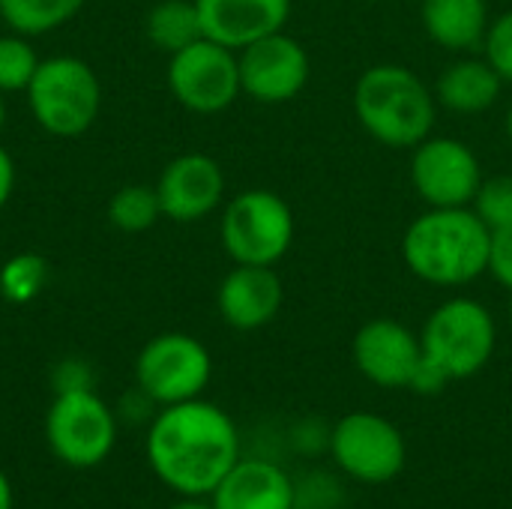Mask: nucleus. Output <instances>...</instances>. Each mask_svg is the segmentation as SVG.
I'll list each match as a JSON object with an SVG mask.
<instances>
[{
  "label": "nucleus",
  "mask_w": 512,
  "mask_h": 509,
  "mask_svg": "<svg viewBox=\"0 0 512 509\" xmlns=\"http://www.w3.org/2000/svg\"><path fill=\"white\" fill-rule=\"evenodd\" d=\"M45 441L63 465L78 471L96 468L117 444V414L96 390L54 393L45 414Z\"/></svg>",
  "instance_id": "7"
},
{
  "label": "nucleus",
  "mask_w": 512,
  "mask_h": 509,
  "mask_svg": "<svg viewBox=\"0 0 512 509\" xmlns=\"http://www.w3.org/2000/svg\"><path fill=\"white\" fill-rule=\"evenodd\" d=\"M483 51H486L483 57L501 75V81L512 84V9L492 18L486 39H483Z\"/></svg>",
  "instance_id": "26"
},
{
  "label": "nucleus",
  "mask_w": 512,
  "mask_h": 509,
  "mask_svg": "<svg viewBox=\"0 0 512 509\" xmlns=\"http://www.w3.org/2000/svg\"><path fill=\"white\" fill-rule=\"evenodd\" d=\"M15 192V159L9 156V150L0 144V210L9 204Z\"/></svg>",
  "instance_id": "30"
},
{
  "label": "nucleus",
  "mask_w": 512,
  "mask_h": 509,
  "mask_svg": "<svg viewBox=\"0 0 512 509\" xmlns=\"http://www.w3.org/2000/svg\"><path fill=\"white\" fill-rule=\"evenodd\" d=\"M243 96L261 105H285L309 84V51L291 33H270L237 51Z\"/></svg>",
  "instance_id": "12"
},
{
  "label": "nucleus",
  "mask_w": 512,
  "mask_h": 509,
  "mask_svg": "<svg viewBox=\"0 0 512 509\" xmlns=\"http://www.w3.org/2000/svg\"><path fill=\"white\" fill-rule=\"evenodd\" d=\"M507 135H510V141H512V105H510V111H507Z\"/></svg>",
  "instance_id": "34"
},
{
  "label": "nucleus",
  "mask_w": 512,
  "mask_h": 509,
  "mask_svg": "<svg viewBox=\"0 0 512 509\" xmlns=\"http://www.w3.org/2000/svg\"><path fill=\"white\" fill-rule=\"evenodd\" d=\"M12 507H15V492H12L9 477L0 471V509H12Z\"/></svg>",
  "instance_id": "31"
},
{
  "label": "nucleus",
  "mask_w": 512,
  "mask_h": 509,
  "mask_svg": "<svg viewBox=\"0 0 512 509\" xmlns=\"http://www.w3.org/2000/svg\"><path fill=\"white\" fill-rule=\"evenodd\" d=\"M147 462L162 486L180 498H210L240 462L234 420L207 399L165 405L147 429Z\"/></svg>",
  "instance_id": "1"
},
{
  "label": "nucleus",
  "mask_w": 512,
  "mask_h": 509,
  "mask_svg": "<svg viewBox=\"0 0 512 509\" xmlns=\"http://www.w3.org/2000/svg\"><path fill=\"white\" fill-rule=\"evenodd\" d=\"M489 273H492L507 291H512V225L492 231Z\"/></svg>",
  "instance_id": "28"
},
{
  "label": "nucleus",
  "mask_w": 512,
  "mask_h": 509,
  "mask_svg": "<svg viewBox=\"0 0 512 509\" xmlns=\"http://www.w3.org/2000/svg\"><path fill=\"white\" fill-rule=\"evenodd\" d=\"M420 21L429 39L447 51L480 48L489 18V0H420Z\"/></svg>",
  "instance_id": "19"
},
{
  "label": "nucleus",
  "mask_w": 512,
  "mask_h": 509,
  "mask_svg": "<svg viewBox=\"0 0 512 509\" xmlns=\"http://www.w3.org/2000/svg\"><path fill=\"white\" fill-rule=\"evenodd\" d=\"M354 117L369 138L393 150H414L432 135L435 90L402 63H375L354 84Z\"/></svg>",
  "instance_id": "3"
},
{
  "label": "nucleus",
  "mask_w": 512,
  "mask_h": 509,
  "mask_svg": "<svg viewBox=\"0 0 512 509\" xmlns=\"http://www.w3.org/2000/svg\"><path fill=\"white\" fill-rule=\"evenodd\" d=\"M213 378L207 345L189 333H159L135 357V387L156 405L198 399Z\"/></svg>",
  "instance_id": "9"
},
{
  "label": "nucleus",
  "mask_w": 512,
  "mask_h": 509,
  "mask_svg": "<svg viewBox=\"0 0 512 509\" xmlns=\"http://www.w3.org/2000/svg\"><path fill=\"white\" fill-rule=\"evenodd\" d=\"M327 450L345 477L366 486L393 483L408 462V444L399 426L372 411H351L336 420Z\"/></svg>",
  "instance_id": "8"
},
{
  "label": "nucleus",
  "mask_w": 512,
  "mask_h": 509,
  "mask_svg": "<svg viewBox=\"0 0 512 509\" xmlns=\"http://www.w3.org/2000/svg\"><path fill=\"white\" fill-rule=\"evenodd\" d=\"M165 78L171 96L192 114H222L243 96L237 51L207 36L171 54Z\"/></svg>",
  "instance_id": "10"
},
{
  "label": "nucleus",
  "mask_w": 512,
  "mask_h": 509,
  "mask_svg": "<svg viewBox=\"0 0 512 509\" xmlns=\"http://www.w3.org/2000/svg\"><path fill=\"white\" fill-rule=\"evenodd\" d=\"M213 509H294V480L267 459H240L210 495Z\"/></svg>",
  "instance_id": "17"
},
{
  "label": "nucleus",
  "mask_w": 512,
  "mask_h": 509,
  "mask_svg": "<svg viewBox=\"0 0 512 509\" xmlns=\"http://www.w3.org/2000/svg\"><path fill=\"white\" fill-rule=\"evenodd\" d=\"M285 300L282 279L273 267L234 264L216 291V309L222 321L240 333H252L267 327Z\"/></svg>",
  "instance_id": "15"
},
{
  "label": "nucleus",
  "mask_w": 512,
  "mask_h": 509,
  "mask_svg": "<svg viewBox=\"0 0 512 509\" xmlns=\"http://www.w3.org/2000/svg\"><path fill=\"white\" fill-rule=\"evenodd\" d=\"M51 279V264L39 252H15L0 264V297L12 306L33 303Z\"/></svg>",
  "instance_id": "22"
},
{
  "label": "nucleus",
  "mask_w": 512,
  "mask_h": 509,
  "mask_svg": "<svg viewBox=\"0 0 512 509\" xmlns=\"http://www.w3.org/2000/svg\"><path fill=\"white\" fill-rule=\"evenodd\" d=\"M24 96L36 126L54 138H78L90 132L102 111L96 69L72 54L45 57Z\"/></svg>",
  "instance_id": "4"
},
{
  "label": "nucleus",
  "mask_w": 512,
  "mask_h": 509,
  "mask_svg": "<svg viewBox=\"0 0 512 509\" xmlns=\"http://www.w3.org/2000/svg\"><path fill=\"white\" fill-rule=\"evenodd\" d=\"M105 213H108L111 228H117L123 234H144L159 219H165L162 216V207H159L156 186H141V183L120 186L108 198V210Z\"/></svg>",
  "instance_id": "23"
},
{
  "label": "nucleus",
  "mask_w": 512,
  "mask_h": 509,
  "mask_svg": "<svg viewBox=\"0 0 512 509\" xmlns=\"http://www.w3.org/2000/svg\"><path fill=\"white\" fill-rule=\"evenodd\" d=\"M96 378H93V369L78 360V357H69V360H60L51 372V387L54 393H75V390H93Z\"/></svg>",
  "instance_id": "27"
},
{
  "label": "nucleus",
  "mask_w": 512,
  "mask_h": 509,
  "mask_svg": "<svg viewBox=\"0 0 512 509\" xmlns=\"http://www.w3.org/2000/svg\"><path fill=\"white\" fill-rule=\"evenodd\" d=\"M87 0H0V18L12 33L45 36L69 24Z\"/></svg>",
  "instance_id": "21"
},
{
  "label": "nucleus",
  "mask_w": 512,
  "mask_h": 509,
  "mask_svg": "<svg viewBox=\"0 0 512 509\" xmlns=\"http://www.w3.org/2000/svg\"><path fill=\"white\" fill-rule=\"evenodd\" d=\"M480 183L483 165L462 138L429 135L414 147L411 186L426 207H471Z\"/></svg>",
  "instance_id": "11"
},
{
  "label": "nucleus",
  "mask_w": 512,
  "mask_h": 509,
  "mask_svg": "<svg viewBox=\"0 0 512 509\" xmlns=\"http://www.w3.org/2000/svg\"><path fill=\"white\" fill-rule=\"evenodd\" d=\"M3 123H6V93L0 90V129H3Z\"/></svg>",
  "instance_id": "33"
},
{
  "label": "nucleus",
  "mask_w": 512,
  "mask_h": 509,
  "mask_svg": "<svg viewBox=\"0 0 512 509\" xmlns=\"http://www.w3.org/2000/svg\"><path fill=\"white\" fill-rule=\"evenodd\" d=\"M447 384H450V378L435 363H429L423 357L420 366H417V372H414V378H411V387L408 390H414L417 396H438L441 390H447Z\"/></svg>",
  "instance_id": "29"
},
{
  "label": "nucleus",
  "mask_w": 512,
  "mask_h": 509,
  "mask_svg": "<svg viewBox=\"0 0 512 509\" xmlns=\"http://www.w3.org/2000/svg\"><path fill=\"white\" fill-rule=\"evenodd\" d=\"M219 237L234 264L276 267L294 246L297 219L279 192L246 189L225 204Z\"/></svg>",
  "instance_id": "6"
},
{
  "label": "nucleus",
  "mask_w": 512,
  "mask_h": 509,
  "mask_svg": "<svg viewBox=\"0 0 512 509\" xmlns=\"http://www.w3.org/2000/svg\"><path fill=\"white\" fill-rule=\"evenodd\" d=\"M420 345L423 357L450 381H465L489 366L498 345V324L480 300L450 297L426 318Z\"/></svg>",
  "instance_id": "5"
},
{
  "label": "nucleus",
  "mask_w": 512,
  "mask_h": 509,
  "mask_svg": "<svg viewBox=\"0 0 512 509\" xmlns=\"http://www.w3.org/2000/svg\"><path fill=\"white\" fill-rule=\"evenodd\" d=\"M144 33H147L150 45L168 57L183 51L186 45L204 39V27H201L195 0H159L147 12Z\"/></svg>",
  "instance_id": "20"
},
{
  "label": "nucleus",
  "mask_w": 512,
  "mask_h": 509,
  "mask_svg": "<svg viewBox=\"0 0 512 509\" xmlns=\"http://www.w3.org/2000/svg\"><path fill=\"white\" fill-rule=\"evenodd\" d=\"M492 231L471 207H426L402 234V261L426 285L465 288L489 273Z\"/></svg>",
  "instance_id": "2"
},
{
  "label": "nucleus",
  "mask_w": 512,
  "mask_h": 509,
  "mask_svg": "<svg viewBox=\"0 0 512 509\" xmlns=\"http://www.w3.org/2000/svg\"><path fill=\"white\" fill-rule=\"evenodd\" d=\"M153 186L159 195L162 216L177 225H192L222 207L228 180L213 156L180 153L162 168Z\"/></svg>",
  "instance_id": "13"
},
{
  "label": "nucleus",
  "mask_w": 512,
  "mask_h": 509,
  "mask_svg": "<svg viewBox=\"0 0 512 509\" xmlns=\"http://www.w3.org/2000/svg\"><path fill=\"white\" fill-rule=\"evenodd\" d=\"M39 54L30 36L21 33H0V90L3 93H24L39 69Z\"/></svg>",
  "instance_id": "24"
},
{
  "label": "nucleus",
  "mask_w": 512,
  "mask_h": 509,
  "mask_svg": "<svg viewBox=\"0 0 512 509\" xmlns=\"http://www.w3.org/2000/svg\"><path fill=\"white\" fill-rule=\"evenodd\" d=\"M357 372L384 390H408L423 360L420 336L393 318L366 321L351 342Z\"/></svg>",
  "instance_id": "14"
},
{
  "label": "nucleus",
  "mask_w": 512,
  "mask_h": 509,
  "mask_svg": "<svg viewBox=\"0 0 512 509\" xmlns=\"http://www.w3.org/2000/svg\"><path fill=\"white\" fill-rule=\"evenodd\" d=\"M168 509H213V504H207V501H201V498H183V501L171 504Z\"/></svg>",
  "instance_id": "32"
},
{
  "label": "nucleus",
  "mask_w": 512,
  "mask_h": 509,
  "mask_svg": "<svg viewBox=\"0 0 512 509\" xmlns=\"http://www.w3.org/2000/svg\"><path fill=\"white\" fill-rule=\"evenodd\" d=\"M195 6L204 36L231 51L285 30L291 18V0H195Z\"/></svg>",
  "instance_id": "16"
},
{
  "label": "nucleus",
  "mask_w": 512,
  "mask_h": 509,
  "mask_svg": "<svg viewBox=\"0 0 512 509\" xmlns=\"http://www.w3.org/2000/svg\"><path fill=\"white\" fill-rule=\"evenodd\" d=\"M510 315H512V291H510Z\"/></svg>",
  "instance_id": "35"
},
{
  "label": "nucleus",
  "mask_w": 512,
  "mask_h": 509,
  "mask_svg": "<svg viewBox=\"0 0 512 509\" xmlns=\"http://www.w3.org/2000/svg\"><path fill=\"white\" fill-rule=\"evenodd\" d=\"M504 90L501 75L486 57H459L435 81V99L453 114H483Z\"/></svg>",
  "instance_id": "18"
},
{
  "label": "nucleus",
  "mask_w": 512,
  "mask_h": 509,
  "mask_svg": "<svg viewBox=\"0 0 512 509\" xmlns=\"http://www.w3.org/2000/svg\"><path fill=\"white\" fill-rule=\"evenodd\" d=\"M471 210L483 219V225L489 231L512 225V174L483 177V183L471 201Z\"/></svg>",
  "instance_id": "25"
},
{
  "label": "nucleus",
  "mask_w": 512,
  "mask_h": 509,
  "mask_svg": "<svg viewBox=\"0 0 512 509\" xmlns=\"http://www.w3.org/2000/svg\"><path fill=\"white\" fill-rule=\"evenodd\" d=\"M369 3H381V0H369Z\"/></svg>",
  "instance_id": "36"
}]
</instances>
